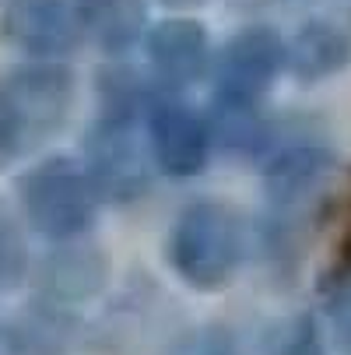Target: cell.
Instances as JSON below:
<instances>
[{
	"label": "cell",
	"mask_w": 351,
	"mask_h": 355,
	"mask_svg": "<svg viewBox=\"0 0 351 355\" xmlns=\"http://www.w3.org/2000/svg\"><path fill=\"white\" fill-rule=\"evenodd\" d=\"M169 4H197V0H169Z\"/></svg>",
	"instance_id": "cell-17"
},
{
	"label": "cell",
	"mask_w": 351,
	"mask_h": 355,
	"mask_svg": "<svg viewBox=\"0 0 351 355\" xmlns=\"http://www.w3.org/2000/svg\"><path fill=\"white\" fill-rule=\"evenodd\" d=\"M285 64V46L271 28H249L228 42L218 64V88L228 106H246L274 81Z\"/></svg>",
	"instance_id": "cell-5"
},
{
	"label": "cell",
	"mask_w": 351,
	"mask_h": 355,
	"mask_svg": "<svg viewBox=\"0 0 351 355\" xmlns=\"http://www.w3.org/2000/svg\"><path fill=\"white\" fill-rule=\"evenodd\" d=\"M95 176H98V183H102L106 190L130 193V190H137L144 183V162L130 151L127 137L109 134L95 148Z\"/></svg>",
	"instance_id": "cell-12"
},
{
	"label": "cell",
	"mask_w": 351,
	"mask_h": 355,
	"mask_svg": "<svg viewBox=\"0 0 351 355\" xmlns=\"http://www.w3.org/2000/svg\"><path fill=\"white\" fill-rule=\"evenodd\" d=\"M81 25L106 46H127L141 35L144 4L141 0H78Z\"/></svg>",
	"instance_id": "cell-11"
},
{
	"label": "cell",
	"mask_w": 351,
	"mask_h": 355,
	"mask_svg": "<svg viewBox=\"0 0 351 355\" xmlns=\"http://www.w3.org/2000/svg\"><path fill=\"white\" fill-rule=\"evenodd\" d=\"M18 193L32 229L53 239H71L84 232L98 208L95 180L71 159H53L35 166L28 176H21Z\"/></svg>",
	"instance_id": "cell-3"
},
{
	"label": "cell",
	"mask_w": 351,
	"mask_h": 355,
	"mask_svg": "<svg viewBox=\"0 0 351 355\" xmlns=\"http://www.w3.org/2000/svg\"><path fill=\"white\" fill-rule=\"evenodd\" d=\"M28 257H25V243L15 222L0 211V288H15L25 278Z\"/></svg>",
	"instance_id": "cell-15"
},
{
	"label": "cell",
	"mask_w": 351,
	"mask_h": 355,
	"mask_svg": "<svg viewBox=\"0 0 351 355\" xmlns=\"http://www.w3.org/2000/svg\"><path fill=\"white\" fill-rule=\"evenodd\" d=\"M78 0H4V35L32 57H60L81 39Z\"/></svg>",
	"instance_id": "cell-4"
},
{
	"label": "cell",
	"mask_w": 351,
	"mask_h": 355,
	"mask_svg": "<svg viewBox=\"0 0 351 355\" xmlns=\"http://www.w3.org/2000/svg\"><path fill=\"white\" fill-rule=\"evenodd\" d=\"M106 278V268L91 250H60L42 264V285L53 299H84Z\"/></svg>",
	"instance_id": "cell-10"
},
{
	"label": "cell",
	"mask_w": 351,
	"mask_h": 355,
	"mask_svg": "<svg viewBox=\"0 0 351 355\" xmlns=\"http://www.w3.org/2000/svg\"><path fill=\"white\" fill-rule=\"evenodd\" d=\"M165 355H242L239 341L225 327H197L183 338H176Z\"/></svg>",
	"instance_id": "cell-14"
},
{
	"label": "cell",
	"mask_w": 351,
	"mask_h": 355,
	"mask_svg": "<svg viewBox=\"0 0 351 355\" xmlns=\"http://www.w3.org/2000/svg\"><path fill=\"white\" fill-rule=\"evenodd\" d=\"M152 60L159 67V74L165 81H190L197 78V71L204 67L208 57V39L204 28L193 25V21H165L152 32Z\"/></svg>",
	"instance_id": "cell-8"
},
{
	"label": "cell",
	"mask_w": 351,
	"mask_h": 355,
	"mask_svg": "<svg viewBox=\"0 0 351 355\" xmlns=\"http://www.w3.org/2000/svg\"><path fill=\"white\" fill-rule=\"evenodd\" d=\"M330 313H334V331H337L341 345L351 352V285H344V288L337 292Z\"/></svg>",
	"instance_id": "cell-16"
},
{
	"label": "cell",
	"mask_w": 351,
	"mask_h": 355,
	"mask_svg": "<svg viewBox=\"0 0 351 355\" xmlns=\"http://www.w3.org/2000/svg\"><path fill=\"white\" fill-rule=\"evenodd\" d=\"M152 144L159 166L172 176H193L208 159V130L183 106H162L155 113Z\"/></svg>",
	"instance_id": "cell-6"
},
{
	"label": "cell",
	"mask_w": 351,
	"mask_h": 355,
	"mask_svg": "<svg viewBox=\"0 0 351 355\" xmlns=\"http://www.w3.org/2000/svg\"><path fill=\"white\" fill-rule=\"evenodd\" d=\"M74 98L71 71L60 64H21L0 78V151L28 155L53 137Z\"/></svg>",
	"instance_id": "cell-1"
},
{
	"label": "cell",
	"mask_w": 351,
	"mask_h": 355,
	"mask_svg": "<svg viewBox=\"0 0 351 355\" xmlns=\"http://www.w3.org/2000/svg\"><path fill=\"white\" fill-rule=\"evenodd\" d=\"M0 331H4V327H0Z\"/></svg>",
	"instance_id": "cell-18"
},
{
	"label": "cell",
	"mask_w": 351,
	"mask_h": 355,
	"mask_svg": "<svg viewBox=\"0 0 351 355\" xmlns=\"http://www.w3.org/2000/svg\"><path fill=\"white\" fill-rule=\"evenodd\" d=\"M267 355H323V341H320L316 324L306 313L281 320L267 334Z\"/></svg>",
	"instance_id": "cell-13"
},
{
	"label": "cell",
	"mask_w": 351,
	"mask_h": 355,
	"mask_svg": "<svg viewBox=\"0 0 351 355\" xmlns=\"http://www.w3.org/2000/svg\"><path fill=\"white\" fill-rule=\"evenodd\" d=\"M74 324L57 306H32L8 331H0L4 355H67Z\"/></svg>",
	"instance_id": "cell-7"
},
{
	"label": "cell",
	"mask_w": 351,
	"mask_h": 355,
	"mask_svg": "<svg viewBox=\"0 0 351 355\" xmlns=\"http://www.w3.org/2000/svg\"><path fill=\"white\" fill-rule=\"evenodd\" d=\"M348 57H351V42L327 25H306L295 35V42L285 49V60L298 78L334 74L337 67L348 64Z\"/></svg>",
	"instance_id": "cell-9"
},
{
	"label": "cell",
	"mask_w": 351,
	"mask_h": 355,
	"mask_svg": "<svg viewBox=\"0 0 351 355\" xmlns=\"http://www.w3.org/2000/svg\"><path fill=\"white\" fill-rule=\"evenodd\" d=\"M246 257V225L239 211L218 200L186 208L172 229L169 261L176 275L193 288H225Z\"/></svg>",
	"instance_id": "cell-2"
}]
</instances>
